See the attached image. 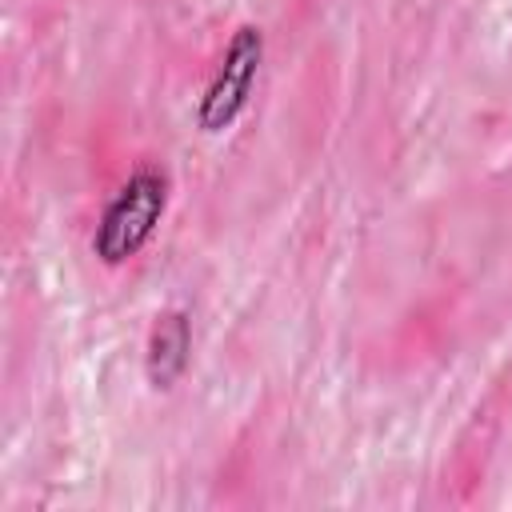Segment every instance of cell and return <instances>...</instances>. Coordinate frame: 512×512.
Returning a JSON list of instances; mask_svg holds the SVG:
<instances>
[{"instance_id": "cell-2", "label": "cell", "mask_w": 512, "mask_h": 512, "mask_svg": "<svg viewBox=\"0 0 512 512\" xmlns=\"http://www.w3.org/2000/svg\"><path fill=\"white\" fill-rule=\"evenodd\" d=\"M260 60H264L260 28H252V24L236 28L224 56H220V68H216V76H212V84H208V92L200 96V108H196V124L204 132L232 128V120L248 108L252 84L260 76Z\"/></svg>"}, {"instance_id": "cell-1", "label": "cell", "mask_w": 512, "mask_h": 512, "mask_svg": "<svg viewBox=\"0 0 512 512\" xmlns=\"http://www.w3.org/2000/svg\"><path fill=\"white\" fill-rule=\"evenodd\" d=\"M164 208H168V176H164V168L140 164L120 184V192L108 200V208H104V216L96 224V236H92V252L104 264L132 260L152 240Z\"/></svg>"}, {"instance_id": "cell-3", "label": "cell", "mask_w": 512, "mask_h": 512, "mask_svg": "<svg viewBox=\"0 0 512 512\" xmlns=\"http://www.w3.org/2000/svg\"><path fill=\"white\" fill-rule=\"evenodd\" d=\"M188 348H192V332H188V320L180 312H164L156 316L152 324V336H148V376L156 388H168L184 364H188Z\"/></svg>"}]
</instances>
